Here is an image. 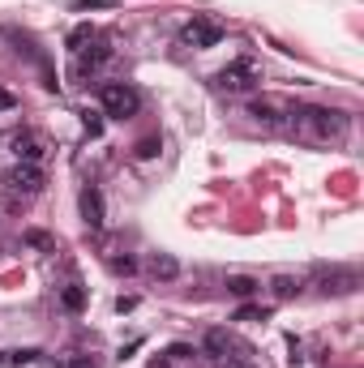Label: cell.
<instances>
[{
	"label": "cell",
	"mask_w": 364,
	"mask_h": 368,
	"mask_svg": "<svg viewBox=\"0 0 364 368\" xmlns=\"http://www.w3.org/2000/svg\"><path fill=\"white\" fill-rule=\"evenodd\" d=\"M99 103H103V116L129 120V116H137V108H142V94H137L129 82H108V86L99 90Z\"/></svg>",
	"instance_id": "obj_2"
},
{
	"label": "cell",
	"mask_w": 364,
	"mask_h": 368,
	"mask_svg": "<svg viewBox=\"0 0 364 368\" xmlns=\"http://www.w3.org/2000/svg\"><path fill=\"white\" fill-rule=\"evenodd\" d=\"M82 219H86V227H90V231H99L103 223H108V219H103V193H99L94 184H86V189H82Z\"/></svg>",
	"instance_id": "obj_10"
},
{
	"label": "cell",
	"mask_w": 364,
	"mask_h": 368,
	"mask_svg": "<svg viewBox=\"0 0 364 368\" xmlns=\"http://www.w3.org/2000/svg\"><path fill=\"white\" fill-rule=\"evenodd\" d=\"M180 43H184V47H197V51L219 47V43H223V26H219L215 18H201V13H197V18L180 30Z\"/></svg>",
	"instance_id": "obj_4"
},
{
	"label": "cell",
	"mask_w": 364,
	"mask_h": 368,
	"mask_svg": "<svg viewBox=\"0 0 364 368\" xmlns=\"http://www.w3.org/2000/svg\"><path fill=\"white\" fill-rule=\"evenodd\" d=\"M108 266H112V274H125V279H129V274H137V261H133V257H112Z\"/></svg>",
	"instance_id": "obj_21"
},
{
	"label": "cell",
	"mask_w": 364,
	"mask_h": 368,
	"mask_svg": "<svg viewBox=\"0 0 364 368\" xmlns=\"http://www.w3.org/2000/svg\"><path fill=\"white\" fill-rule=\"evenodd\" d=\"M82 125H86V133H90V137H99V133H103V116H99V112H86V116H82Z\"/></svg>",
	"instance_id": "obj_23"
},
{
	"label": "cell",
	"mask_w": 364,
	"mask_h": 368,
	"mask_svg": "<svg viewBox=\"0 0 364 368\" xmlns=\"http://www.w3.org/2000/svg\"><path fill=\"white\" fill-rule=\"evenodd\" d=\"M283 112H287V108H283L279 99H253V103H249V116H253L257 125H266V129L283 125Z\"/></svg>",
	"instance_id": "obj_9"
},
{
	"label": "cell",
	"mask_w": 364,
	"mask_h": 368,
	"mask_svg": "<svg viewBox=\"0 0 364 368\" xmlns=\"http://www.w3.org/2000/svg\"><path fill=\"white\" fill-rule=\"evenodd\" d=\"M133 308H137V296H120L116 300V312H133Z\"/></svg>",
	"instance_id": "obj_27"
},
{
	"label": "cell",
	"mask_w": 364,
	"mask_h": 368,
	"mask_svg": "<svg viewBox=\"0 0 364 368\" xmlns=\"http://www.w3.org/2000/svg\"><path fill=\"white\" fill-rule=\"evenodd\" d=\"M283 129L304 137V141H343L347 116L334 112V108H287L283 112Z\"/></svg>",
	"instance_id": "obj_1"
},
{
	"label": "cell",
	"mask_w": 364,
	"mask_h": 368,
	"mask_svg": "<svg viewBox=\"0 0 364 368\" xmlns=\"http://www.w3.org/2000/svg\"><path fill=\"white\" fill-rule=\"evenodd\" d=\"M22 240H26L30 248H51V236H47V231H26Z\"/></svg>",
	"instance_id": "obj_24"
},
{
	"label": "cell",
	"mask_w": 364,
	"mask_h": 368,
	"mask_svg": "<svg viewBox=\"0 0 364 368\" xmlns=\"http://www.w3.org/2000/svg\"><path fill=\"white\" fill-rule=\"evenodd\" d=\"M77 56V65H73V77H90L103 61H112V47L103 43V39H90V47H82V51H73Z\"/></svg>",
	"instance_id": "obj_6"
},
{
	"label": "cell",
	"mask_w": 364,
	"mask_h": 368,
	"mask_svg": "<svg viewBox=\"0 0 364 368\" xmlns=\"http://www.w3.org/2000/svg\"><path fill=\"white\" fill-rule=\"evenodd\" d=\"M219 368H253V351L244 347V351H236V355H223Z\"/></svg>",
	"instance_id": "obj_20"
},
{
	"label": "cell",
	"mask_w": 364,
	"mask_h": 368,
	"mask_svg": "<svg viewBox=\"0 0 364 368\" xmlns=\"http://www.w3.org/2000/svg\"><path fill=\"white\" fill-rule=\"evenodd\" d=\"M270 291H275V300H296V296L304 291V283H300V279H291V274H279V279L270 283Z\"/></svg>",
	"instance_id": "obj_14"
},
{
	"label": "cell",
	"mask_w": 364,
	"mask_h": 368,
	"mask_svg": "<svg viewBox=\"0 0 364 368\" xmlns=\"http://www.w3.org/2000/svg\"><path fill=\"white\" fill-rule=\"evenodd\" d=\"M356 287H360V274L356 270H330V274L318 279V291L322 296H351Z\"/></svg>",
	"instance_id": "obj_8"
},
{
	"label": "cell",
	"mask_w": 364,
	"mask_h": 368,
	"mask_svg": "<svg viewBox=\"0 0 364 368\" xmlns=\"http://www.w3.org/2000/svg\"><path fill=\"white\" fill-rule=\"evenodd\" d=\"M201 347H206V355H211V360H223L227 351H244V343H236L227 330H206Z\"/></svg>",
	"instance_id": "obj_11"
},
{
	"label": "cell",
	"mask_w": 364,
	"mask_h": 368,
	"mask_svg": "<svg viewBox=\"0 0 364 368\" xmlns=\"http://www.w3.org/2000/svg\"><path fill=\"white\" fill-rule=\"evenodd\" d=\"M236 322H270V308H262V304H240V308H236Z\"/></svg>",
	"instance_id": "obj_17"
},
{
	"label": "cell",
	"mask_w": 364,
	"mask_h": 368,
	"mask_svg": "<svg viewBox=\"0 0 364 368\" xmlns=\"http://www.w3.org/2000/svg\"><path fill=\"white\" fill-rule=\"evenodd\" d=\"M219 90H227V94H240V90H253L257 82H262V69H257V61L253 56H240V61H232L227 69H219Z\"/></svg>",
	"instance_id": "obj_3"
},
{
	"label": "cell",
	"mask_w": 364,
	"mask_h": 368,
	"mask_svg": "<svg viewBox=\"0 0 364 368\" xmlns=\"http://www.w3.org/2000/svg\"><path fill=\"white\" fill-rule=\"evenodd\" d=\"M77 13H94V9H120V0H73Z\"/></svg>",
	"instance_id": "obj_19"
},
{
	"label": "cell",
	"mask_w": 364,
	"mask_h": 368,
	"mask_svg": "<svg viewBox=\"0 0 364 368\" xmlns=\"http://www.w3.org/2000/svg\"><path fill=\"white\" fill-rule=\"evenodd\" d=\"M13 108H18V94L0 86V112H13Z\"/></svg>",
	"instance_id": "obj_26"
},
{
	"label": "cell",
	"mask_w": 364,
	"mask_h": 368,
	"mask_svg": "<svg viewBox=\"0 0 364 368\" xmlns=\"http://www.w3.org/2000/svg\"><path fill=\"white\" fill-rule=\"evenodd\" d=\"M61 368H99V360H94V355H69Z\"/></svg>",
	"instance_id": "obj_25"
},
{
	"label": "cell",
	"mask_w": 364,
	"mask_h": 368,
	"mask_svg": "<svg viewBox=\"0 0 364 368\" xmlns=\"http://www.w3.org/2000/svg\"><path fill=\"white\" fill-rule=\"evenodd\" d=\"M90 39H94V30H90V26H77V30L69 34V51H82Z\"/></svg>",
	"instance_id": "obj_22"
},
{
	"label": "cell",
	"mask_w": 364,
	"mask_h": 368,
	"mask_svg": "<svg viewBox=\"0 0 364 368\" xmlns=\"http://www.w3.org/2000/svg\"><path fill=\"white\" fill-rule=\"evenodd\" d=\"M34 360H39L34 347H18V351H5V355H0V364H9V368H18V364H34Z\"/></svg>",
	"instance_id": "obj_16"
},
{
	"label": "cell",
	"mask_w": 364,
	"mask_h": 368,
	"mask_svg": "<svg viewBox=\"0 0 364 368\" xmlns=\"http://www.w3.org/2000/svg\"><path fill=\"white\" fill-rule=\"evenodd\" d=\"M159 150H163V141H159V137H142V141L133 146V154H137V159H154Z\"/></svg>",
	"instance_id": "obj_18"
},
{
	"label": "cell",
	"mask_w": 364,
	"mask_h": 368,
	"mask_svg": "<svg viewBox=\"0 0 364 368\" xmlns=\"http://www.w3.org/2000/svg\"><path fill=\"white\" fill-rule=\"evenodd\" d=\"M227 291H232L236 300H249V296H257V291H262V283H257V279H249V274H227Z\"/></svg>",
	"instance_id": "obj_13"
},
{
	"label": "cell",
	"mask_w": 364,
	"mask_h": 368,
	"mask_svg": "<svg viewBox=\"0 0 364 368\" xmlns=\"http://www.w3.org/2000/svg\"><path fill=\"white\" fill-rule=\"evenodd\" d=\"M150 368H168V355H163V360H154V364H150Z\"/></svg>",
	"instance_id": "obj_28"
},
{
	"label": "cell",
	"mask_w": 364,
	"mask_h": 368,
	"mask_svg": "<svg viewBox=\"0 0 364 368\" xmlns=\"http://www.w3.org/2000/svg\"><path fill=\"white\" fill-rule=\"evenodd\" d=\"M5 189L18 193V197H34V193L43 189V167H39V163H13V167L5 172Z\"/></svg>",
	"instance_id": "obj_5"
},
{
	"label": "cell",
	"mask_w": 364,
	"mask_h": 368,
	"mask_svg": "<svg viewBox=\"0 0 364 368\" xmlns=\"http://www.w3.org/2000/svg\"><path fill=\"white\" fill-rule=\"evenodd\" d=\"M150 274L159 279V283H172V279H180V261L172 253H154L150 257Z\"/></svg>",
	"instance_id": "obj_12"
},
{
	"label": "cell",
	"mask_w": 364,
	"mask_h": 368,
	"mask_svg": "<svg viewBox=\"0 0 364 368\" xmlns=\"http://www.w3.org/2000/svg\"><path fill=\"white\" fill-rule=\"evenodd\" d=\"M61 304H65L69 312H82V308H86V287H82V283H65V287H61Z\"/></svg>",
	"instance_id": "obj_15"
},
{
	"label": "cell",
	"mask_w": 364,
	"mask_h": 368,
	"mask_svg": "<svg viewBox=\"0 0 364 368\" xmlns=\"http://www.w3.org/2000/svg\"><path fill=\"white\" fill-rule=\"evenodd\" d=\"M9 146H13V154H18V163H39L43 154H47V141H43L39 133H30V129H26V133H13Z\"/></svg>",
	"instance_id": "obj_7"
}]
</instances>
